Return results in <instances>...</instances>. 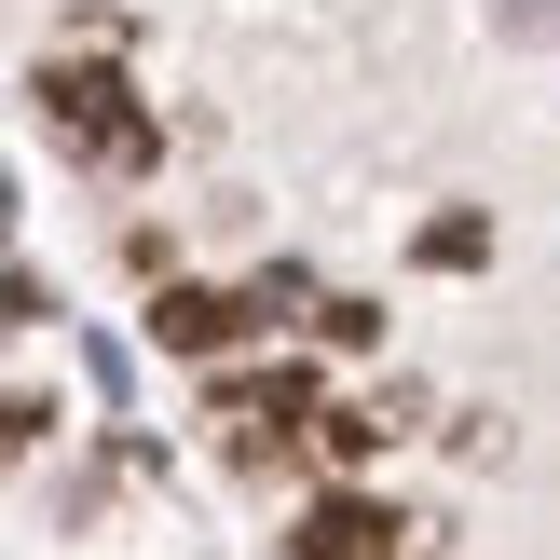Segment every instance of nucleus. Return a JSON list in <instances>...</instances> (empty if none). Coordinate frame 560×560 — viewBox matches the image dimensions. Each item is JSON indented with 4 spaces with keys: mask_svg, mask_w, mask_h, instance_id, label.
I'll return each mask as SVG.
<instances>
[{
    "mask_svg": "<svg viewBox=\"0 0 560 560\" xmlns=\"http://www.w3.org/2000/svg\"><path fill=\"white\" fill-rule=\"evenodd\" d=\"M42 124L69 137V151H96L109 178H137V164L164 151V124L124 96V69H42Z\"/></svg>",
    "mask_w": 560,
    "mask_h": 560,
    "instance_id": "f257e3e1",
    "label": "nucleus"
},
{
    "mask_svg": "<svg viewBox=\"0 0 560 560\" xmlns=\"http://www.w3.org/2000/svg\"><path fill=\"white\" fill-rule=\"evenodd\" d=\"M246 328H260V301H233V288H151V342L164 355H233Z\"/></svg>",
    "mask_w": 560,
    "mask_h": 560,
    "instance_id": "f03ea898",
    "label": "nucleus"
},
{
    "mask_svg": "<svg viewBox=\"0 0 560 560\" xmlns=\"http://www.w3.org/2000/svg\"><path fill=\"white\" fill-rule=\"evenodd\" d=\"M383 547H397V520H383L370 492H315L301 534H288V560H383Z\"/></svg>",
    "mask_w": 560,
    "mask_h": 560,
    "instance_id": "7ed1b4c3",
    "label": "nucleus"
},
{
    "mask_svg": "<svg viewBox=\"0 0 560 560\" xmlns=\"http://www.w3.org/2000/svg\"><path fill=\"white\" fill-rule=\"evenodd\" d=\"M219 410H233V424H315V370H301V355H288V370H233Z\"/></svg>",
    "mask_w": 560,
    "mask_h": 560,
    "instance_id": "20e7f679",
    "label": "nucleus"
},
{
    "mask_svg": "<svg viewBox=\"0 0 560 560\" xmlns=\"http://www.w3.org/2000/svg\"><path fill=\"white\" fill-rule=\"evenodd\" d=\"M424 260H438V273H479V260H492V219H465V206L424 219Z\"/></svg>",
    "mask_w": 560,
    "mask_h": 560,
    "instance_id": "39448f33",
    "label": "nucleus"
},
{
    "mask_svg": "<svg viewBox=\"0 0 560 560\" xmlns=\"http://www.w3.org/2000/svg\"><path fill=\"white\" fill-rule=\"evenodd\" d=\"M383 424H397V410H328V465H370Z\"/></svg>",
    "mask_w": 560,
    "mask_h": 560,
    "instance_id": "423d86ee",
    "label": "nucleus"
}]
</instances>
